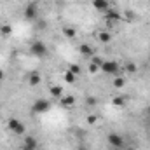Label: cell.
<instances>
[{"instance_id":"6da1fadb","label":"cell","mask_w":150,"mask_h":150,"mask_svg":"<svg viewBox=\"0 0 150 150\" xmlns=\"http://www.w3.org/2000/svg\"><path fill=\"white\" fill-rule=\"evenodd\" d=\"M100 72H103L105 75L117 77L119 72H120V65H119V61H115V59H103L101 65H100Z\"/></svg>"},{"instance_id":"7a4b0ae2","label":"cell","mask_w":150,"mask_h":150,"mask_svg":"<svg viewBox=\"0 0 150 150\" xmlns=\"http://www.w3.org/2000/svg\"><path fill=\"white\" fill-rule=\"evenodd\" d=\"M38 16H40V9H38V4L37 2H30V4H26L25 5V18L28 19V21H37Z\"/></svg>"},{"instance_id":"3957f363","label":"cell","mask_w":150,"mask_h":150,"mask_svg":"<svg viewBox=\"0 0 150 150\" xmlns=\"http://www.w3.org/2000/svg\"><path fill=\"white\" fill-rule=\"evenodd\" d=\"M30 52L35 58H44V56H47V45L42 40H33L30 44Z\"/></svg>"},{"instance_id":"277c9868","label":"cell","mask_w":150,"mask_h":150,"mask_svg":"<svg viewBox=\"0 0 150 150\" xmlns=\"http://www.w3.org/2000/svg\"><path fill=\"white\" fill-rule=\"evenodd\" d=\"M7 129L11 131V133H14V134H25V131H26V127H25V124L19 120V119H16V117H11L9 120H7Z\"/></svg>"},{"instance_id":"5b68a950","label":"cell","mask_w":150,"mask_h":150,"mask_svg":"<svg viewBox=\"0 0 150 150\" xmlns=\"http://www.w3.org/2000/svg\"><path fill=\"white\" fill-rule=\"evenodd\" d=\"M49 110H51V103H49L47 100H44V98L37 100V101L33 103V107H32V113H35V115H42V113H47Z\"/></svg>"},{"instance_id":"8992f818","label":"cell","mask_w":150,"mask_h":150,"mask_svg":"<svg viewBox=\"0 0 150 150\" xmlns=\"http://www.w3.org/2000/svg\"><path fill=\"white\" fill-rule=\"evenodd\" d=\"M107 140H108V145H112L115 149H124V147H126V145H124V136L119 134V133H110Z\"/></svg>"},{"instance_id":"52a82bcc","label":"cell","mask_w":150,"mask_h":150,"mask_svg":"<svg viewBox=\"0 0 150 150\" xmlns=\"http://www.w3.org/2000/svg\"><path fill=\"white\" fill-rule=\"evenodd\" d=\"M21 150H38V142L35 136H26L23 145H21Z\"/></svg>"},{"instance_id":"ba28073f","label":"cell","mask_w":150,"mask_h":150,"mask_svg":"<svg viewBox=\"0 0 150 150\" xmlns=\"http://www.w3.org/2000/svg\"><path fill=\"white\" fill-rule=\"evenodd\" d=\"M93 7L98 12H107L110 11V0H93Z\"/></svg>"},{"instance_id":"9c48e42d","label":"cell","mask_w":150,"mask_h":150,"mask_svg":"<svg viewBox=\"0 0 150 150\" xmlns=\"http://www.w3.org/2000/svg\"><path fill=\"white\" fill-rule=\"evenodd\" d=\"M124 18H122V14L120 12H117V11H107V21L110 23V25H117L119 21H122Z\"/></svg>"},{"instance_id":"30bf717a","label":"cell","mask_w":150,"mask_h":150,"mask_svg":"<svg viewBox=\"0 0 150 150\" xmlns=\"http://www.w3.org/2000/svg\"><path fill=\"white\" fill-rule=\"evenodd\" d=\"M59 101H61V105H63L65 108H72L75 105V96H72V94H63V96L59 98Z\"/></svg>"},{"instance_id":"8fae6325","label":"cell","mask_w":150,"mask_h":150,"mask_svg":"<svg viewBox=\"0 0 150 150\" xmlns=\"http://www.w3.org/2000/svg\"><path fill=\"white\" fill-rule=\"evenodd\" d=\"M79 52H80L82 56H86V58H89V59H91V58L94 56V52H93V49H91V47H89L87 44H80V45H79Z\"/></svg>"},{"instance_id":"7c38bea8","label":"cell","mask_w":150,"mask_h":150,"mask_svg":"<svg viewBox=\"0 0 150 150\" xmlns=\"http://www.w3.org/2000/svg\"><path fill=\"white\" fill-rule=\"evenodd\" d=\"M40 82H42V77H40L38 72H32V74L28 75V84L30 86H38Z\"/></svg>"},{"instance_id":"4fadbf2b","label":"cell","mask_w":150,"mask_h":150,"mask_svg":"<svg viewBox=\"0 0 150 150\" xmlns=\"http://www.w3.org/2000/svg\"><path fill=\"white\" fill-rule=\"evenodd\" d=\"M11 35H12V26L11 25H2L0 26V37L7 38V37H11Z\"/></svg>"},{"instance_id":"5bb4252c","label":"cell","mask_w":150,"mask_h":150,"mask_svg":"<svg viewBox=\"0 0 150 150\" xmlns=\"http://www.w3.org/2000/svg\"><path fill=\"white\" fill-rule=\"evenodd\" d=\"M49 93H51V96H54V98H61L63 96V89H61V86H52L51 89H49Z\"/></svg>"},{"instance_id":"9a60e30c","label":"cell","mask_w":150,"mask_h":150,"mask_svg":"<svg viewBox=\"0 0 150 150\" xmlns=\"http://www.w3.org/2000/svg\"><path fill=\"white\" fill-rule=\"evenodd\" d=\"M124 84H126V79H124L122 75H117V77H113V87L120 89V87H124Z\"/></svg>"},{"instance_id":"2e32d148","label":"cell","mask_w":150,"mask_h":150,"mask_svg":"<svg viewBox=\"0 0 150 150\" xmlns=\"http://www.w3.org/2000/svg\"><path fill=\"white\" fill-rule=\"evenodd\" d=\"M63 79H65V82H67V84H75V79H77V75L72 74L70 70H67V72L63 74Z\"/></svg>"},{"instance_id":"e0dca14e","label":"cell","mask_w":150,"mask_h":150,"mask_svg":"<svg viewBox=\"0 0 150 150\" xmlns=\"http://www.w3.org/2000/svg\"><path fill=\"white\" fill-rule=\"evenodd\" d=\"M98 40L103 42V44H108V42L112 40V35H110L108 32H100V33H98Z\"/></svg>"},{"instance_id":"ac0fdd59","label":"cell","mask_w":150,"mask_h":150,"mask_svg":"<svg viewBox=\"0 0 150 150\" xmlns=\"http://www.w3.org/2000/svg\"><path fill=\"white\" fill-rule=\"evenodd\" d=\"M61 33H63L67 38H74L75 37V28H72V26H65V28L61 30Z\"/></svg>"},{"instance_id":"d6986e66","label":"cell","mask_w":150,"mask_h":150,"mask_svg":"<svg viewBox=\"0 0 150 150\" xmlns=\"http://www.w3.org/2000/svg\"><path fill=\"white\" fill-rule=\"evenodd\" d=\"M112 103L115 107H124V105H126V98H124V96H115L112 100Z\"/></svg>"},{"instance_id":"ffe728a7","label":"cell","mask_w":150,"mask_h":150,"mask_svg":"<svg viewBox=\"0 0 150 150\" xmlns=\"http://www.w3.org/2000/svg\"><path fill=\"white\" fill-rule=\"evenodd\" d=\"M136 70H138V67H136L134 63H127V65H126V72H129V74H136Z\"/></svg>"},{"instance_id":"44dd1931","label":"cell","mask_w":150,"mask_h":150,"mask_svg":"<svg viewBox=\"0 0 150 150\" xmlns=\"http://www.w3.org/2000/svg\"><path fill=\"white\" fill-rule=\"evenodd\" d=\"M89 72H91V74H96V72H100V67H98L96 63L89 61Z\"/></svg>"},{"instance_id":"7402d4cb","label":"cell","mask_w":150,"mask_h":150,"mask_svg":"<svg viewBox=\"0 0 150 150\" xmlns=\"http://www.w3.org/2000/svg\"><path fill=\"white\" fill-rule=\"evenodd\" d=\"M68 70H70L72 74H75V75L80 74V67H79V65H70V67H68Z\"/></svg>"},{"instance_id":"603a6c76","label":"cell","mask_w":150,"mask_h":150,"mask_svg":"<svg viewBox=\"0 0 150 150\" xmlns=\"http://www.w3.org/2000/svg\"><path fill=\"white\" fill-rule=\"evenodd\" d=\"M143 117H145V120H150V105L143 108Z\"/></svg>"},{"instance_id":"cb8c5ba5","label":"cell","mask_w":150,"mask_h":150,"mask_svg":"<svg viewBox=\"0 0 150 150\" xmlns=\"http://www.w3.org/2000/svg\"><path fill=\"white\" fill-rule=\"evenodd\" d=\"M86 101H87V105H96V98H94V96H89Z\"/></svg>"},{"instance_id":"d4e9b609","label":"cell","mask_w":150,"mask_h":150,"mask_svg":"<svg viewBox=\"0 0 150 150\" xmlns=\"http://www.w3.org/2000/svg\"><path fill=\"white\" fill-rule=\"evenodd\" d=\"M96 120H98V117H96V115H89V117H87V122H89V124H94Z\"/></svg>"},{"instance_id":"484cf974","label":"cell","mask_w":150,"mask_h":150,"mask_svg":"<svg viewBox=\"0 0 150 150\" xmlns=\"http://www.w3.org/2000/svg\"><path fill=\"white\" fill-rule=\"evenodd\" d=\"M4 79H5V74H4V70H2V68H0V82H2V80H4Z\"/></svg>"},{"instance_id":"4316f807","label":"cell","mask_w":150,"mask_h":150,"mask_svg":"<svg viewBox=\"0 0 150 150\" xmlns=\"http://www.w3.org/2000/svg\"><path fill=\"white\" fill-rule=\"evenodd\" d=\"M124 150H136V149H134V147H126Z\"/></svg>"},{"instance_id":"83f0119b","label":"cell","mask_w":150,"mask_h":150,"mask_svg":"<svg viewBox=\"0 0 150 150\" xmlns=\"http://www.w3.org/2000/svg\"><path fill=\"white\" fill-rule=\"evenodd\" d=\"M0 26H2V25H0Z\"/></svg>"},{"instance_id":"f1b7e54d","label":"cell","mask_w":150,"mask_h":150,"mask_svg":"<svg viewBox=\"0 0 150 150\" xmlns=\"http://www.w3.org/2000/svg\"><path fill=\"white\" fill-rule=\"evenodd\" d=\"M149 59H150V58H149Z\"/></svg>"}]
</instances>
